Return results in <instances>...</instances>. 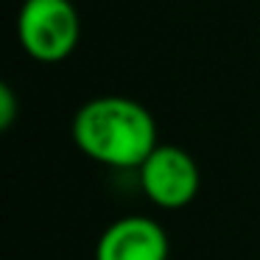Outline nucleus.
Returning <instances> with one entry per match:
<instances>
[{"instance_id":"nucleus-1","label":"nucleus","mask_w":260,"mask_h":260,"mask_svg":"<svg viewBox=\"0 0 260 260\" xmlns=\"http://www.w3.org/2000/svg\"><path fill=\"white\" fill-rule=\"evenodd\" d=\"M73 140L84 157L109 168H140L159 146L151 112L123 95L87 101L73 118Z\"/></svg>"},{"instance_id":"nucleus-2","label":"nucleus","mask_w":260,"mask_h":260,"mask_svg":"<svg viewBox=\"0 0 260 260\" xmlns=\"http://www.w3.org/2000/svg\"><path fill=\"white\" fill-rule=\"evenodd\" d=\"M81 23L70 0H25L17 14L23 51L37 62H62L79 45Z\"/></svg>"},{"instance_id":"nucleus-3","label":"nucleus","mask_w":260,"mask_h":260,"mask_svg":"<svg viewBox=\"0 0 260 260\" xmlns=\"http://www.w3.org/2000/svg\"><path fill=\"white\" fill-rule=\"evenodd\" d=\"M137 171L143 193L162 210L187 207L202 185L196 159L179 146H157Z\"/></svg>"},{"instance_id":"nucleus-4","label":"nucleus","mask_w":260,"mask_h":260,"mask_svg":"<svg viewBox=\"0 0 260 260\" xmlns=\"http://www.w3.org/2000/svg\"><path fill=\"white\" fill-rule=\"evenodd\" d=\"M95 260H168V235L148 215H126L98 238Z\"/></svg>"},{"instance_id":"nucleus-5","label":"nucleus","mask_w":260,"mask_h":260,"mask_svg":"<svg viewBox=\"0 0 260 260\" xmlns=\"http://www.w3.org/2000/svg\"><path fill=\"white\" fill-rule=\"evenodd\" d=\"M17 115V98L9 84H0V129H9Z\"/></svg>"}]
</instances>
